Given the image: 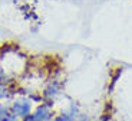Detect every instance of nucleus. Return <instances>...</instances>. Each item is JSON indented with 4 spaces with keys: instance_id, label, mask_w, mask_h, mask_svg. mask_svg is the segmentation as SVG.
I'll return each mask as SVG.
<instances>
[{
    "instance_id": "obj_6",
    "label": "nucleus",
    "mask_w": 132,
    "mask_h": 121,
    "mask_svg": "<svg viewBox=\"0 0 132 121\" xmlns=\"http://www.w3.org/2000/svg\"><path fill=\"white\" fill-rule=\"evenodd\" d=\"M73 121H90V117L88 114H82V112H80Z\"/></svg>"
},
{
    "instance_id": "obj_3",
    "label": "nucleus",
    "mask_w": 132,
    "mask_h": 121,
    "mask_svg": "<svg viewBox=\"0 0 132 121\" xmlns=\"http://www.w3.org/2000/svg\"><path fill=\"white\" fill-rule=\"evenodd\" d=\"M79 114H80L79 107L76 104H70L69 108H68V111L62 112V114L56 115V117H53L50 121H73Z\"/></svg>"
},
{
    "instance_id": "obj_7",
    "label": "nucleus",
    "mask_w": 132,
    "mask_h": 121,
    "mask_svg": "<svg viewBox=\"0 0 132 121\" xmlns=\"http://www.w3.org/2000/svg\"><path fill=\"white\" fill-rule=\"evenodd\" d=\"M22 121H37V120H36V117H35V114H32V112H30V114L24 115V117L22 118Z\"/></svg>"
},
{
    "instance_id": "obj_1",
    "label": "nucleus",
    "mask_w": 132,
    "mask_h": 121,
    "mask_svg": "<svg viewBox=\"0 0 132 121\" xmlns=\"http://www.w3.org/2000/svg\"><path fill=\"white\" fill-rule=\"evenodd\" d=\"M30 110H32V102H30V99H24V98L14 101L10 107V111L19 118H23L24 115L30 114Z\"/></svg>"
},
{
    "instance_id": "obj_2",
    "label": "nucleus",
    "mask_w": 132,
    "mask_h": 121,
    "mask_svg": "<svg viewBox=\"0 0 132 121\" xmlns=\"http://www.w3.org/2000/svg\"><path fill=\"white\" fill-rule=\"evenodd\" d=\"M53 102H42L40 105H37V108L35 110V117L37 121H50L53 118V111H52Z\"/></svg>"
},
{
    "instance_id": "obj_8",
    "label": "nucleus",
    "mask_w": 132,
    "mask_h": 121,
    "mask_svg": "<svg viewBox=\"0 0 132 121\" xmlns=\"http://www.w3.org/2000/svg\"><path fill=\"white\" fill-rule=\"evenodd\" d=\"M4 76H6L4 71H3V69H0V84H2V82H4V81H3V79H4Z\"/></svg>"
},
{
    "instance_id": "obj_4",
    "label": "nucleus",
    "mask_w": 132,
    "mask_h": 121,
    "mask_svg": "<svg viewBox=\"0 0 132 121\" xmlns=\"http://www.w3.org/2000/svg\"><path fill=\"white\" fill-rule=\"evenodd\" d=\"M60 89H62V84L57 81H52L47 84V87L45 88V91H43V98L46 99H53L55 97H57L60 92Z\"/></svg>"
},
{
    "instance_id": "obj_5",
    "label": "nucleus",
    "mask_w": 132,
    "mask_h": 121,
    "mask_svg": "<svg viewBox=\"0 0 132 121\" xmlns=\"http://www.w3.org/2000/svg\"><path fill=\"white\" fill-rule=\"evenodd\" d=\"M10 108H7L6 105H3V104H0V120H2V118L3 117H6L7 114H10Z\"/></svg>"
},
{
    "instance_id": "obj_9",
    "label": "nucleus",
    "mask_w": 132,
    "mask_h": 121,
    "mask_svg": "<svg viewBox=\"0 0 132 121\" xmlns=\"http://www.w3.org/2000/svg\"><path fill=\"white\" fill-rule=\"evenodd\" d=\"M98 121H101V120H98Z\"/></svg>"
}]
</instances>
